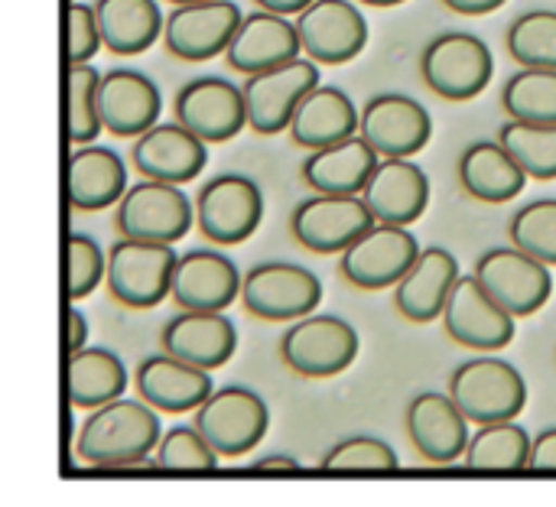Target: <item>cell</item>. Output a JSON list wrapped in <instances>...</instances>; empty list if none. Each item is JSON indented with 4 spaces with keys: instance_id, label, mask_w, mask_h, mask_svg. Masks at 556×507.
<instances>
[{
    "instance_id": "cell-7",
    "label": "cell",
    "mask_w": 556,
    "mask_h": 507,
    "mask_svg": "<svg viewBox=\"0 0 556 507\" xmlns=\"http://www.w3.org/2000/svg\"><path fill=\"white\" fill-rule=\"evenodd\" d=\"M241 306L267 322H296L323 303V283L313 270L287 261H267L241 277Z\"/></svg>"
},
{
    "instance_id": "cell-45",
    "label": "cell",
    "mask_w": 556,
    "mask_h": 507,
    "mask_svg": "<svg viewBox=\"0 0 556 507\" xmlns=\"http://www.w3.org/2000/svg\"><path fill=\"white\" fill-rule=\"evenodd\" d=\"M85 342H88V322L78 309H68L65 313V352L68 355L78 352V348H85Z\"/></svg>"
},
{
    "instance_id": "cell-23",
    "label": "cell",
    "mask_w": 556,
    "mask_h": 507,
    "mask_svg": "<svg viewBox=\"0 0 556 507\" xmlns=\"http://www.w3.org/2000/svg\"><path fill=\"white\" fill-rule=\"evenodd\" d=\"M160 352L202 368L215 371L231 362L238 352V329L225 313H186L173 316L160 332Z\"/></svg>"
},
{
    "instance_id": "cell-44",
    "label": "cell",
    "mask_w": 556,
    "mask_h": 507,
    "mask_svg": "<svg viewBox=\"0 0 556 507\" xmlns=\"http://www.w3.org/2000/svg\"><path fill=\"white\" fill-rule=\"evenodd\" d=\"M528 469H538V472H556V427L554 430H544L541 436H534V440H531Z\"/></svg>"
},
{
    "instance_id": "cell-49",
    "label": "cell",
    "mask_w": 556,
    "mask_h": 507,
    "mask_svg": "<svg viewBox=\"0 0 556 507\" xmlns=\"http://www.w3.org/2000/svg\"><path fill=\"white\" fill-rule=\"evenodd\" d=\"M358 3H368V7H397L404 0H358Z\"/></svg>"
},
{
    "instance_id": "cell-43",
    "label": "cell",
    "mask_w": 556,
    "mask_h": 507,
    "mask_svg": "<svg viewBox=\"0 0 556 507\" xmlns=\"http://www.w3.org/2000/svg\"><path fill=\"white\" fill-rule=\"evenodd\" d=\"M101 29L91 3H65V65H85L101 52Z\"/></svg>"
},
{
    "instance_id": "cell-33",
    "label": "cell",
    "mask_w": 556,
    "mask_h": 507,
    "mask_svg": "<svg viewBox=\"0 0 556 507\" xmlns=\"http://www.w3.org/2000/svg\"><path fill=\"white\" fill-rule=\"evenodd\" d=\"M127 368L111 348H78L65 365L68 404L78 410H94L117 401L127 391Z\"/></svg>"
},
{
    "instance_id": "cell-2",
    "label": "cell",
    "mask_w": 556,
    "mask_h": 507,
    "mask_svg": "<svg viewBox=\"0 0 556 507\" xmlns=\"http://www.w3.org/2000/svg\"><path fill=\"white\" fill-rule=\"evenodd\" d=\"M173 244L121 238L108 248L104 283L108 293L127 309H153L169 296V280L176 267Z\"/></svg>"
},
{
    "instance_id": "cell-19",
    "label": "cell",
    "mask_w": 556,
    "mask_h": 507,
    "mask_svg": "<svg viewBox=\"0 0 556 507\" xmlns=\"http://www.w3.org/2000/svg\"><path fill=\"white\" fill-rule=\"evenodd\" d=\"M208 163V143L189 134L182 124H153L130 147V166L143 179L186 186L202 176Z\"/></svg>"
},
{
    "instance_id": "cell-47",
    "label": "cell",
    "mask_w": 556,
    "mask_h": 507,
    "mask_svg": "<svg viewBox=\"0 0 556 507\" xmlns=\"http://www.w3.org/2000/svg\"><path fill=\"white\" fill-rule=\"evenodd\" d=\"M261 10H267V13H280V16H296V13H303L313 0H254Z\"/></svg>"
},
{
    "instance_id": "cell-24",
    "label": "cell",
    "mask_w": 556,
    "mask_h": 507,
    "mask_svg": "<svg viewBox=\"0 0 556 507\" xmlns=\"http://www.w3.org/2000/svg\"><path fill=\"white\" fill-rule=\"evenodd\" d=\"M134 391L156 414H192L215 388H212V371L192 368L160 352V355H147L134 368Z\"/></svg>"
},
{
    "instance_id": "cell-26",
    "label": "cell",
    "mask_w": 556,
    "mask_h": 507,
    "mask_svg": "<svg viewBox=\"0 0 556 507\" xmlns=\"http://www.w3.org/2000/svg\"><path fill=\"white\" fill-rule=\"evenodd\" d=\"M296 55H303V52H300V36H296L293 20L280 16V13H267V10L241 16L238 29L225 49L228 65L241 75H254V72L283 65Z\"/></svg>"
},
{
    "instance_id": "cell-27",
    "label": "cell",
    "mask_w": 556,
    "mask_h": 507,
    "mask_svg": "<svg viewBox=\"0 0 556 507\" xmlns=\"http://www.w3.org/2000/svg\"><path fill=\"white\" fill-rule=\"evenodd\" d=\"M459 280V261L446 248H427L410 270L394 283V303L410 322H433L443 316L446 296Z\"/></svg>"
},
{
    "instance_id": "cell-40",
    "label": "cell",
    "mask_w": 556,
    "mask_h": 507,
    "mask_svg": "<svg viewBox=\"0 0 556 507\" xmlns=\"http://www.w3.org/2000/svg\"><path fill=\"white\" fill-rule=\"evenodd\" d=\"M153 466L166 472H212L218 466L215 449L202 440L195 427H173L156 443Z\"/></svg>"
},
{
    "instance_id": "cell-38",
    "label": "cell",
    "mask_w": 556,
    "mask_h": 507,
    "mask_svg": "<svg viewBox=\"0 0 556 507\" xmlns=\"http://www.w3.org/2000/svg\"><path fill=\"white\" fill-rule=\"evenodd\" d=\"M508 52L521 68H556V10H528L508 29Z\"/></svg>"
},
{
    "instance_id": "cell-20",
    "label": "cell",
    "mask_w": 556,
    "mask_h": 507,
    "mask_svg": "<svg viewBox=\"0 0 556 507\" xmlns=\"http://www.w3.org/2000/svg\"><path fill=\"white\" fill-rule=\"evenodd\" d=\"M169 296L186 313H225L241 296V274L218 251H189L176 257Z\"/></svg>"
},
{
    "instance_id": "cell-37",
    "label": "cell",
    "mask_w": 556,
    "mask_h": 507,
    "mask_svg": "<svg viewBox=\"0 0 556 507\" xmlns=\"http://www.w3.org/2000/svg\"><path fill=\"white\" fill-rule=\"evenodd\" d=\"M511 121L556 124V68H521L502 91Z\"/></svg>"
},
{
    "instance_id": "cell-6",
    "label": "cell",
    "mask_w": 556,
    "mask_h": 507,
    "mask_svg": "<svg viewBox=\"0 0 556 507\" xmlns=\"http://www.w3.org/2000/svg\"><path fill=\"white\" fill-rule=\"evenodd\" d=\"M420 72L430 91H437L440 98L469 101L489 88L495 75V59L479 36L450 29L430 39V46L420 55Z\"/></svg>"
},
{
    "instance_id": "cell-16",
    "label": "cell",
    "mask_w": 556,
    "mask_h": 507,
    "mask_svg": "<svg viewBox=\"0 0 556 507\" xmlns=\"http://www.w3.org/2000/svg\"><path fill=\"white\" fill-rule=\"evenodd\" d=\"M241 16L244 13L235 0H202L173 7V13L163 20V46L182 62H205L225 55Z\"/></svg>"
},
{
    "instance_id": "cell-1",
    "label": "cell",
    "mask_w": 556,
    "mask_h": 507,
    "mask_svg": "<svg viewBox=\"0 0 556 507\" xmlns=\"http://www.w3.org/2000/svg\"><path fill=\"white\" fill-rule=\"evenodd\" d=\"M160 436L163 430L153 407H147L143 401L117 397L88 414L75 440V456L85 466L104 469L143 466L147 456L156 449Z\"/></svg>"
},
{
    "instance_id": "cell-31",
    "label": "cell",
    "mask_w": 556,
    "mask_h": 507,
    "mask_svg": "<svg viewBox=\"0 0 556 507\" xmlns=\"http://www.w3.org/2000/svg\"><path fill=\"white\" fill-rule=\"evenodd\" d=\"M459 182L472 199L502 205L525 192L528 176L498 140H479L459 156Z\"/></svg>"
},
{
    "instance_id": "cell-50",
    "label": "cell",
    "mask_w": 556,
    "mask_h": 507,
    "mask_svg": "<svg viewBox=\"0 0 556 507\" xmlns=\"http://www.w3.org/2000/svg\"><path fill=\"white\" fill-rule=\"evenodd\" d=\"M166 3H176V7H182V3H202V0H166Z\"/></svg>"
},
{
    "instance_id": "cell-30",
    "label": "cell",
    "mask_w": 556,
    "mask_h": 507,
    "mask_svg": "<svg viewBox=\"0 0 556 507\" xmlns=\"http://www.w3.org/2000/svg\"><path fill=\"white\" fill-rule=\"evenodd\" d=\"M378 160L381 156L358 134H352L323 150H309L303 160V182L319 195H362Z\"/></svg>"
},
{
    "instance_id": "cell-11",
    "label": "cell",
    "mask_w": 556,
    "mask_h": 507,
    "mask_svg": "<svg viewBox=\"0 0 556 507\" xmlns=\"http://www.w3.org/2000/svg\"><path fill=\"white\" fill-rule=\"evenodd\" d=\"M358 137L381 160H410L430 143L433 117L417 98L384 91L358 111Z\"/></svg>"
},
{
    "instance_id": "cell-3",
    "label": "cell",
    "mask_w": 556,
    "mask_h": 507,
    "mask_svg": "<svg viewBox=\"0 0 556 507\" xmlns=\"http://www.w3.org/2000/svg\"><path fill=\"white\" fill-rule=\"evenodd\" d=\"M114 225L121 238L153 241V244H176L195 225V208L182 186L140 179L124 189L114 205Z\"/></svg>"
},
{
    "instance_id": "cell-4",
    "label": "cell",
    "mask_w": 556,
    "mask_h": 507,
    "mask_svg": "<svg viewBox=\"0 0 556 507\" xmlns=\"http://www.w3.org/2000/svg\"><path fill=\"white\" fill-rule=\"evenodd\" d=\"M450 397L466 420L485 427L515 420L528 404V384L521 371L502 358H472L453 371Z\"/></svg>"
},
{
    "instance_id": "cell-41",
    "label": "cell",
    "mask_w": 556,
    "mask_h": 507,
    "mask_svg": "<svg viewBox=\"0 0 556 507\" xmlns=\"http://www.w3.org/2000/svg\"><path fill=\"white\" fill-rule=\"evenodd\" d=\"M104 280V251L91 235L72 231L65 238V296L72 303L91 296Z\"/></svg>"
},
{
    "instance_id": "cell-34",
    "label": "cell",
    "mask_w": 556,
    "mask_h": 507,
    "mask_svg": "<svg viewBox=\"0 0 556 507\" xmlns=\"http://www.w3.org/2000/svg\"><path fill=\"white\" fill-rule=\"evenodd\" d=\"M528 456L531 436L511 420L479 427V433L466 446V466L476 472H518L528 469Z\"/></svg>"
},
{
    "instance_id": "cell-15",
    "label": "cell",
    "mask_w": 556,
    "mask_h": 507,
    "mask_svg": "<svg viewBox=\"0 0 556 507\" xmlns=\"http://www.w3.org/2000/svg\"><path fill=\"white\" fill-rule=\"evenodd\" d=\"M440 319L453 342L476 352H498L515 339V316L489 296V290L476 280V274L469 277L459 274Z\"/></svg>"
},
{
    "instance_id": "cell-25",
    "label": "cell",
    "mask_w": 556,
    "mask_h": 507,
    "mask_svg": "<svg viewBox=\"0 0 556 507\" xmlns=\"http://www.w3.org/2000/svg\"><path fill=\"white\" fill-rule=\"evenodd\" d=\"M404 427L410 443L417 446V453L427 462L437 466H450L459 456H466L469 446V420L463 417V410L453 404L450 394H417L407 404L404 414Z\"/></svg>"
},
{
    "instance_id": "cell-9",
    "label": "cell",
    "mask_w": 556,
    "mask_h": 507,
    "mask_svg": "<svg viewBox=\"0 0 556 507\" xmlns=\"http://www.w3.org/2000/svg\"><path fill=\"white\" fill-rule=\"evenodd\" d=\"M283 365L300 378H336L358 358V332L339 316H303L280 339Z\"/></svg>"
},
{
    "instance_id": "cell-13",
    "label": "cell",
    "mask_w": 556,
    "mask_h": 507,
    "mask_svg": "<svg viewBox=\"0 0 556 507\" xmlns=\"http://www.w3.org/2000/svg\"><path fill=\"white\" fill-rule=\"evenodd\" d=\"M293 26L300 52L316 65H345L368 46V20L352 0H313Z\"/></svg>"
},
{
    "instance_id": "cell-48",
    "label": "cell",
    "mask_w": 556,
    "mask_h": 507,
    "mask_svg": "<svg viewBox=\"0 0 556 507\" xmlns=\"http://www.w3.org/2000/svg\"><path fill=\"white\" fill-rule=\"evenodd\" d=\"M254 472H267V469H283V472H296L300 469V462L296 459H290V456H267V459H257L254 466H251Z\"/></svg>"
},
{
    "instance_id": "cell-29",
    "label": "cell",
    "mask_w": 556,
    "mask_h": 507,
    "mask_svg": "<svg viewBox=\"0 0 556 507\" xmlns=\"http://www.w3.org/2000/svg\"><path fill=\"white\" fill-rule=\"evenodd\" d=\"M287 134L303 150H323L329 143H339V140L358 134V107L342 88L319 81L296 104V111L287 124Z\"/></svg>"
},
{
    "instance_id": "cell-42",
    "label": "cell",
    "mask_w": 556,
    "mask_h": 507,
    "mask_svg": "<svg viewBox=\"0 0 556 507\" xmlns=\"http://www.w3.org/2000/svg\"><path fill=\"white\" fill-rule=\"evenodd\" d=\"M397 466V453L378 436H349L323 456L329 472H394Z\"/></svg>"
},
{
    "instance_id": "cell-14",
    "label": "cell",
    "mask_w": 556,
    "mask_h": 507,
    "mask_svg": "<svg viewBox=\"0 0 556 507\" xmlns=\"http://www.w3.org/2000/svg\"><path fill=\"white\" fill-rule=\"evenodd\" d=\"M476 280L489 290V296L508 309L515 319L538 313L554 293V274L538 257L511 248H492L476 264Z\"/></svg>"
},
{
    "instance_id": "cell-35",
    "label": "cell",
    "mask_w": 556,
    "mask_h": 507,
    "mask_svg": "<svg viewBox=\"0 0 556 507\" xmlns=\"http://www.w3.org/2000/svg\"><path fill=\"white\" fill-rule=\"evenodd\" d=\"M98 85L101 72L85 62V65H68L65 72V140L72 147L94 143L101 130V114H98Z\"/></svg>"
},
{
    "instance_id": "cell-12",
    "label": "cell",
    "mask_w": 556,
    "mask_h": 507,
    "mask_svg": "<svg viewBox=\"0 0 556 507\" xmlns=\"http://www.w3.org/2000/svg\"><path fill=\"white\" fill-rule=\"evenodd\" d=\"M417 254L420 244L410 235V228L375 221L362 238H355L342 251L339 274L358 290H388L410 270Z\"/></svg>"
},
{
    "instance_id": "cell-21",
    "label": "cell",
    "mask_w": 556,
    "mask_h": 507,
    "mask_svg": "<svg viewBox=\"0 0 556 507\" xmlns=\"http://www.w3.org/2000/svg\"><path fill=\"white\" fill-rule=\"evenodd\" d=\"M163 94L153 78L134 68H111L98 85V114L101 130L111 137H140L160 121Z\"/></svg>"
},
{
    "instance_id": "cell-39",
    "label": "cell",
    "mask_w": 556,
    "mask_h": 507,
    "mask_svg": "<svg viewBox=\"0 0 556 507\" xmlns=\"http://www.w3.org/2000/svg\"><path fill=\"white\" fill-rule=\"evenodd\" d=\"M508 238L518 251L538 257L541 264H556V199H534L515 212Z\"/></svg>"
},
{
    "instance_id": "cell-5",
    "label": "cell",
    "mask_w": 556,
    "mask_h": 507,
    "mask_svg": "<svg viewBox=\"0 0 556 507\" xmlns=\"http://www.w3.org/2000/svg\"><path fill=\"white\" fill-rule=\"evenodd\" d=\"M192 427L202 433V440L215 449L218 459H235L261 446L270 427L267 404L248 391V388H222L212 391L195 410Z\"/></svg>"
},
{
    "instance_id": "cell-8",
    "label": "cell",
    "mask_w": 556,
    "mask_h": 507,
    "mask_svg": "<svg viewBox=\"0 0 556 507\" xmlns=\"http://www.w3.org/2000/svg\"><path fill=\"white\" fill-rule=\"evenodd\" d=\"M316 85H319V65L306 55H296L283 65L244 75L241 98H244L248 127L261 137H274V134L287 130L296 104Z\"/></svg>"
},
{
    "instance_id": "cell-36",
    "label": "cell",
    "mask_w": 556,
    "mask_h": 507,
    "mask_svg": "<svg viewBox=\"0 0 556 507\" xmlns=\"http://www.w3.org/2000/svg\"><path fill=\"white\" fill-rule=\"evenodd\" d=\"M498 143L515 156L528 179H556V124L508 121Z\"/></svg>"
},
{
    "instance_id": "cell-18",
    "label": "cell",
    "mask_w": 556,
    "mask_h": 507,
    "mask_svg": "<svg viewBox=\"0 0 556 507\" xmlns=\"http://www.w3.org/2000/svg\"><path fill=\"white\" fill-rule=\"evenodd\" d=\"M375 225L362 195H309L290 215V231L313 254H342Z\"/></svg>"
},
{
    "instance_id": "cell-46",
    "label": "cell",
    "mask_w": 556,
    "mask_h": 507,
    "mask_svg": "<svg viewBox=\"0 0 556 507\" xmlns=\"http://www.w3.org/2000/svg\"><path fill=\"white\" fill-rule=\"evenodd\" d=\"M450 10L463 13V16H482V13H492L498 7H505L508 0H443Z\"/></svg>"
},
{
    "instance_id": "cell-32",
    "label": "cell",
    "mask_w": 556,
    "mask_h": 507,
    "mask_svg": "<svg viewBox=\"0 0 556 507\" xmlns=\"http://www.w3.org/2000/svg\"><path fill=\"white\" fill-rule=\"evenodd\" d=\"M101 46L114 55H140L163 36V10L156 0H94Z\"/></svg>"
},
{
    "instance_id": "cell-28",
    "label": "cell",
    "mask_w": 556,
    "mask_h": 507,
    "mask_svg": "<svg viewBox=\"0 0 556 507\" xmlns=\"http://www.w3.org/2000/svg\"><path fill=\"white\" fill-rule=\"evenodd\" d=\"M127 189V163L98 143L75 147L65 166V195L75 212H101L117 205Z\"/></svg>"
},
{
    "instance_id": "cell-10",
    "label": "cell",
    "mask_w": 556,
    "mask_h": 507,
    "mask_svg": "<svg viewBox=\"0 0 556 507\" xmlns=\"http://www.w3.org/2000/svg\"><path fill=\"white\" fill-rule=\"evenodd\" d=\"M195 225L199 231L222 248L241 244L248 241L264 218V192L254 179L238 176V173H225L208 179L199 189L195 199Z\"/></svg>"
},
{
    "instance_id": "cell-22",
    "label": "cell",
    "mask_w": 556,
    "mask_h": 507,
    "mask_svg": "<svg viewBox=\"0 0 556 507\" xmlns=\"http://www.w3.org/2000/svg\"><path fill=\"white\" fill-rule=\"evenodd\" d=\"M362 202L381 225H414L430 205V176L414 160H378Z\"/></svg>"
},
{
    "instance_id": "cell-17",
    "label": "cell",
    "mask_w": 556,
    "mask_h": 507,
    "mask_svg": "<svg viewBox=\"0 0 556 507\" xmlns=\"http://www.w3.org/2000/svg\"><path fill=\"white\" fill-rule=\"evenodd\" d=\"M176 124L195 134L202 143H225L248 127L241 85L218 75H202L176 91Z\"/></svg>"
}]
</instances>
